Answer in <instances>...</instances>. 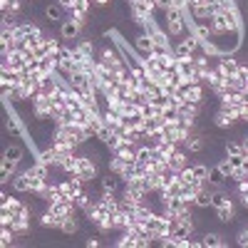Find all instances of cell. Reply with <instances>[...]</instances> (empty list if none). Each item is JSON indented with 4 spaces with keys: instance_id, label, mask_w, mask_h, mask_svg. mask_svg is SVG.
I'll list each match as a JSON object with an SVG mask.
<instances>
[{
    "instance_id": "6da1fadb",
    "label": "cell",
    "mask_w": 248,
    "mask_h": 248,
    "mask_svg": "<svg viewBox=\"0 0 248 248\" xmlns=\"http://www.w3.org/2000/svg\"><path fill=\"white\" fill-rule=\"evenodd\" d=\"M154 10H156L154 0H129V13H132V17L137 20L139 25H147L152 20Z\"/></svg>"
},
{
    "instance_id": "7a4b0ae2",
    "label": "cell",
    "mask_w": 248,
    "mask_h": 248,
    "mask_svg": "<svg viewBox=\"0 0 248 248\" xmlns=\"http://www.w3.org/2000/svg\"><path fill=\"white\" fill-rule=\"evenodd\" d=\"M75 176H79L85 184H90L92 179H97V167H94V161H92L87 154L77 156V174H75Z\"/></svg>"
},
{
    "instance_id": "3957f363",
    "label": "cell",
    "mask_w": 248,
    "mask_h": 248,
    "mask_svg": "<svg viewBox=\"0 0 248 248\" xmlns=\"http://www.w3.org/2000/svg\"><path fill=\"white\" fill-rule=\"evenodd\" d=\"M199 45H201V43H199V37L191 32V35H186L181 43L174 47V55H176V57H191V55L199 50Z\"/></svg>"
},
{
    "instance_id": "277c9868",
    "label": "cell",
    "mask_w": 248,
    "mask_h": 248,
    "mask_svg": "<svg viewBox=\"0 0 248 248\" xmlns=\"http://www.w3.org/2000/svg\"><path fill=\"white\" fill-rule=\"evenodd\" d=\"M82 32V23L75 17H67L65 23H60V37L62 40H77Z\"/></svg>"
},
{
    "instance_id": "5b68a950",
    "label": "cell",
    "mask_w": 248,
    "mask_h": 248,
    "mask_svg": "<svg viewBox=\"0 0 248 248\" xmlns=\"http://www.w3.org/2000/svg\"><path fill=\"white\" fill-rule=\"evenodd\" d=\"M226 32H231V30H229V20H226L223 10H218V13L211 15V35H214V37H221V35H226Z\"/></svg>"
},
{
    "instance_id": "8992f818",
    "label": "cell",
    "mask_w": 248,
    "mask_h": 248,
    "mask_svg": "<svg viewBox=\"0 0 248 248\" xmlns=\"http://www.w3.org/2000/svg\"><path fill=\"white\" fill-rule=\"evenodd\" d=\"M216 67H218V70H221V72H223L226 77H231V75H236V72H238L241 62H238V60H236L233 55H221V57H218V65H216Z\"/></svg>"
},
{
    "instance_id": "52a82bcc",
    "label": "cell",
    "mask_w": 248,
    "mask_h": 248,
    "mask_svg": "<svg viewBox=\"0 0 248 248\" xmlns=\"http://www.w3.org/2000/svg\"><path fill=\"white\" fill-rule=\"evenodd\" d=\"M134 50H137L141 57L152 55V50H154V40H152V35H149V32L137 35V40H134Z\"/></svg>"
},
{
    "instance_id": "ba28073f",
    "label": "cell",
    "mask_w": 248,
    "mask_h": 248,
    "mask_svg": "<svg viewBox=\"0 0 248 248\" xmlns=\"http://www.w3.org/2000/svg\"><path fill=\"white\" fill-rule=\"evenodd\" d=\"M67 15V10L62 8L60 3H50L47 8H45V17H47V23H65V17Z\"/></svg>"
},
{
    "instance_id": "9c48e42d",
    "label": "cell",
    "mask_w": 248,
    "mask_h": 248,
    "mask_svg": "<svg viewBox=\"0 0 248 248\" xmlns=\"http://www.w3.org/2000/svg\"><path fill=\"white\" fill-rule=\"evenodd\" d=\"M176 72H179L181 77H191V75L196 72V60H194V55H191V57H179Z\"/></svg>"
},
{
    "instance_id": "30bf717a",
    "label": "cell",
    "mask_w": 248,
    "mask_h": 248,
    "mask_svg": "<svg viewBox=\"0 0 248 248\" xmlns=\"http://www.w3.org/2000/svg\"><path fill=\"white\" fill-rule=\"evenodd\" d=\"M226 184V174L221 171V167L216 164V167L209 169V176H206V186H214V189H221V186Z\"/></svg>"
},
{
    "instance_id": "8fae6325",
    "label": "cell",
    "mask_w": 248,
    "mask_h": 248,
    "mask_svg": "<svg viewBox=\"0 0 248 248\" xmlns=\"http://www.w3.org/2000/svg\"><path fill=\"white\" fill-rule=\"evenodd\" d=\"M15 169H17V161H10V159H3V161H0V184L13 181Z\"/></svg>"
},
{
    "instance_id": "7c38bea8",
    "label": "cell",
    "mask_w": 248,
    "mask_h": 248,
    "mask_svg": "<svg viewBox=\"0 0 248 248\" xmlns=\"http://www.w3.org/2000/svg\"><path fill=\"white\" fill-rule=\"evenodd\" d=\"M0 206H3V203H0ZM5 206H10L13 216H30V214H32V209H30V206H28V203H23L20 199H15V196H10Z\"/></svg>"
},
{
    "instance_id": "4fadbf2b",
    "label": "cell",
    "mask_w": 248,
    "mask_h": 248,
    "mask_svg": "<svg viewBox=\"0 0 248 248\" xmlns=\"http://www.w3.org/2000/svg\"><path fill=\"white\" fill-rule=\"evenodd\" d=\"M37 161H40V164H45V167H50V169L60 167V159H57V154H55L52 147H45L43 152H40V154H37Z\"/></svg>"
},
{
    "instance_id": "5bb4252c",
    "label": "cell",
    "mask_w": 248,
    "mask_h": 248,
    "mask_svg": "<svg viewBox=\"0 0 248 248\" xmlns=\"http://www.w3.org/2000/svg\"><path fill=\"white\" fill-rule=\"evenodd\" d=\"M13 189L17 194H28L30 191V176H28V171H20V174L13 176Z\"/></svg>"
},
{
    "instance_id": "9a60e30c",
    "label": "cell",
    "mask_w": 248,
    "mask_h": 248,
    "mask_svg": "<svg viewBox=\"0 0 248 248\" xmlns=\"http://www.w3.org/2000/svg\"><path fill=\"white\" fill-rule=\"evenodd\" d=\"M164 30L169 32V37H181V35H186V17H181V20H169Z\"/></svg>"
},
{
    "instance_id": "2e32d148",
    "label": "cell",
    "mask_w": 248,
    "mask_h": 248,
    "mask_svg": "<svg viewBox=\"0 0 248 248\" xmlns=\"http://www.w3.org/2000/svg\"><path fill=\"white\" fill-rule=\"evenodd\" d=\"M201 246H203V248H223V246H226V241H223V236H221V233L209 231V233H203Z\"/></svg>"
},
{
    "instance_id": "e0dca14e",
    "label": "cell",
    "mask_w": 248,
    "mask_h": 248,
    "mask_svg": "<svg viewBox=\"0 0 248 248\" xmlns=\"http://www.w3.org/2000/svg\"><path fill=\"white\" fill-rule=\"evenodd\" d=\"M167 164H169L174 171H181L184 167H189V164H186V154H184L181 149H176L174 154H169V156H167Z\"/></svg>"
},
{
    "instance_id": "ac0fdd59",
    "label": "cell",
    "mask_w": 248,
    "mask_h": 248,
    "mask_svg": "<svg viewBox=\"0 0 248 248\" xmlns=\"http://www.w3.org/2000/svg\"><path fill=\"white\" fill-rule=\"evenodd\" d=\"M216 218H218L221 223H231V221L236 218V209H233V203H226V206H221V209H216Z\"/></svg>"
},
{
    "instance_id": "d6986e66",
    "label": "cell",
    "mask_w": 248,
    "mask_h": 248,
    "mask_svg": "<svg viewBox=\"0 0 248 248\" xmlns=\"http://www.w3.org/2000/svg\"><path fill=\"white\" fill-rule=\"evenodd\" d=\"M117 179H119V176H117L114 171H109L105 179H102V184H99V186H102V191H112V194H117V189H119V181H117Z\"/></svg>"
},
{
    "instance_id": "ffe728a7",
    "label": "cell",
    "mask_w": 248,
    "mask_h": 248,
    "mask_svg": "<svg viewBox=\"0 0 248 248\" xmlns=\"http://www.w3.org/2000/svg\"><path fill=\"white\" fill-rule=\"evenodd\" d=\"M3 159H10V161L20 164V159H23V147H20V144H8L5 152H3Z\"/></svg>"
},
{
    "instance_id": "44dd1931",
    "label": "cell",
    "mask_w": 248,
    "mask_h": 248,
    "mask_svg": "<svg viewBox=\"0 0 248 248\" xmlns=\"http://www.w3.org/2000/svg\"><path fill=\"white\" fill-rule=\"evenodd\" d=\"M60 229H62V233H67V236L77 233V231H79V223H77L75 214H72V216H67V218H62V223H60Z\"/></svg>"
},
{
    "instance_id": "7402d4cb",
    "label": "cell",
    "mask_w": 248,
    "mask_h": 248,
    "mask_svg": "<svg viewBox=\"0 0 248 248\" xmlns=\"http://www.w3.org/2000/svg\"><path fill=\"white\" fill-rule=\"evenodd\" d=\"M214 124H216V127H218V129H226V127H229V129H231V127H233V124H236V119H233L231 114H226V112H221V109H218V114L214 117Z\"/></svg>"
},
{
    "instance_id": "603a6c76",
    "label": "cell",
    "mask_w": 248,
    "mask_h": 248,
    "mask_svg": "<svg viewBox=\"0 0 248 248\" xmlns=\"http://www.w3.org/2000/svg\"><path fill=\"white\" fill-rule=\"evenodd\" d=\"M226 203H233V201H231V196H229V194H223V191H218V189H214L211 206H214V209H221V206H226Z\"/></svg>"
},
{
    "instance_id": "cb8c5ba5",
    "label": "cell",
    "mask_w": 248,
    "mask_h": 248,
    "mask_svg": "<svg viewBox=\"0 0 248 248\" xmlns=\"http://www.w3.org/2000/svg\"><path fill=\"white\" fill-rule=\"evenodd\" d=\"M60 169H62V171H65L67 176H75V174H77V154H72V156H67L65 161H62V164H60Z\"/></svg>"
},
{
    "instance_id": "d4e9b609",
    "label": "cell",
    "mask_w": 248,
    "mask_h": 248,
    "mask_svg": "<svg viewBox=\"0 0 248 248\" xmlns=\"http://www.w3.org/2000/svg\"><path fill=\"white\" fill-rule=\"evenodd\" d=\"M5 132H8V134H13V137H20V134H23V127H20V122H17L13 114L5 119Z\"/></svg>"
},
{
    "instance_id": "484cf974",
    "label": "cell",
    "mask_w": 248,
    "mask_h": 248,
    "mask_svg": "<svg viewBox=\"0 0 248 248\" xmlns=\"http://www.w3.org/2000/svg\"><path fill=\"white\" fill-rule=\"evenodd\" d=\"M152 214H154V209H152V206H147V203L141 201V203L137 206V209H134V214H132V216H134V218H139V221H147V218H149Z\"/></svg>"
},
{
    "instance_id": "4316f807",
    "label": "cell",
    "mask_w": 248,
    "mask_h": 248,
    "mask_svg": "<svg viewBox=\"0 0 248 248\" xmlns=\"http://www.w3.org/2000/svg\"><path fill=\"white\" fill-rule=\"evenodd\" d=\"M119 248H137V233H129V231H124L122 238L117 241Z\"/></svg>"
},
{
    "instance_id": "83f0119b",
    "label": "cell",
    "mask_w": 248,
    "mask_h": 248,
    "mask_svg": "<svg viewBox=\"0 0 248 248\" xmlns=\"http://www.w3.org/2000/svg\"><path fill=\"white\" fill-rule=\"evenodd\" d=\"M141 117H144V119L161 117V107H156V105H152V102H147V105H141Z\"/></svg>"
},
{
    "instance_id": "f1b7e54d",
    "label": "cell",
    "mask_w": 248,
    "mask_h": 248,
    "mask_svg": "<svg viewBox=\"0 0 248 248\" xmlns=\"http://www.w3.org/2000/svg\"><path fill=\"white\" fill-rule=\"evenodd\" d=\"M167 137H169V134H167V129H164V127H161V129H154V132L149 134V141H147V144H149V147H159V144L167 139Z\"/></svg>"
},
{
    "instance_id": "f546056e",
    "label": "cell",
    "mask_w": 248,
    "mask_h": 248,
    "mask_svg": "<svg viewBox=\"0 0 248 248\" xmlns=\"http://www.w3.org/2000/svg\"><path fill=\"white\" fill-rule=\"evenodd\" d=\"M186 149H189V152H203V137H189V139H186Z\"/></svg>"
},
{
    "instance_id": "4dcf8cb0",
    "label": "cell",
    "mask_w": 248,
    "mask_h": 248,
    "mask_svg": "<svg viewBox=\"0 0 248 248\" xmlns=\"http://www.w3.org/2000/svg\"><path fill=\"white\" fill-rule=\"evenodd\" d=\"M186 99H189V102H196V105H201V102H203V87H201V85H194V87L189 90V94H186Z\"/></svg>"
},
{
    "instance_id": "1f68e13d",
    "label": "cell",
    "mask_w": 248,
    "mask_h": 248,
    "mask_svg": "<svg viewBox=\"0 0 248 248\" xmlns=\"http://www.w3.org/2000/svg\"><path fill=\"white\" fill-rule=\"evenodd\" d=\"M236 154H243L246 156L243 141H229V144H226V156H236Z\"/></svg>"
},
{
    "instance_id": "d6a6232c",
    "label": "cell",
    "mask_w": 248,
    "mask_h": 248,
    "mask_svg": "<svg viewBox=\"0 0 248 248\" xmlns=\"http://www.w3.org/2000/svg\"><path fill=\"white\" fill-rule=\"evenodd\" d=\"M196 176H194V169L191 167H184L181 171H176V181H181V184H191Z\"/></svg>"
},
{
    "instance_id": "836d02e7",
    "label": "cell",
    "mask_w": 248,
    "mask_h": 248,
    "mask_svg": "<svg viewBox=\"0 0 248 248\" xmlns=\"http://www.w3.org/2000/svg\"><path fill=\"white\" fill-rule=\"evenodd\" d=\"M137 161H141V164H149L152 161V147H149V144H144V147L137 149Z\"/></svg>"
},
{
    "instance_id": "e575fe53",
    "label": "cell",
    "mask_w": 248,
    "mask_h": 248,
    "mask_svg": "<svg viewBox=\"0 0 248 248\" xmlns=\"http://www.w3.org/2000/svg\"><path fill=\"white\" fill-rule=\"evenodd\" d=\"M77 50L85 55V57H92V52H94V45H92V40H79L77 43Z\"/></svg>"
},
{
    "instance_id": "d590c367",
    "label": "cell",
    "mask_w": 248,
    "mask_h": 248,
    "mask_svg": "<svg viewBox=\"0 0 248 248\" xmlns=\"http://www.w3.org/2000/svg\"><path fill=\"white\" fill-rule=\"evenodd\" d=\"M194 176L199 179V181H206V176H209V167H206V164H194Z\"/></svg>"
},
{
    "instance_id": "8d00e7d4",
    "label": "cell",
    "mask_w": 248,
    "mask_h": 248,
    "mask_svg": "<svg viewBox=\"0 0 248 248\" xmlns=\"http://www.w3.org/2000/svg\"><path fill=\"white\" fill-rule=\"evenodd\" d=\"M218 167H221V171L226 174V179H231V176H233V167L229 164V159H221V161H218Z\"/></svg>"
},
{
    "instance_id": "74e56055",
    "label": "cell",
    "mask_w": 248,
    "mask_h": 248,
    "mask_svg": "<svg viewBox=\"0 0 248 248\" xmlns=\"http://www.w3.org/2000/svg\"><path fill=\"white\" fill-rule=\"evenodd\" d=\"M216 3H218V8H221V10H238L236 0H216Z\"/></svg>"
},
{
    "instance_id": "f35d334b",
    "label": "cell",
    "mask_w": 248,
    "mask_h": 248,
    "mask_svg": "<svg viewBox=\"0 0 248 248\" xmlns=\"http://www.w3.org/2000/svg\"><path fill=\"white\" fill-rule=\"evenodd\" d=\"M238 194H241V199H243V196H248V176L238 179Z\"/></svg>"
},
{
    "instance_id": "ab89813d",
    "label": "cell",
    "mask_w": 248,
    "mask_h": 248,
    "mask_svg": "<svg viewBox=\"0 0 248 248\" xmlns=\"http://www.w3.org/2000/svg\"><path fill=\"white\" fill-rule=\"evenodd\" d=\"M236 77H238V79H243V82H248V67H246V65H241V67H238V72H236Z\"/></svg>"
},
{
    "instance_id": "60d3db41",
    "label": "cell",
    "mask_w": 248,
    "mask_h": 248,
    "mask_svg": "<svg viewBox=\"0 0 248 248\" xmlns=\"http://www.w3.org/2000/svg\"><path fill=\"white\" fill-rule=\"evenodd\" d=\"M238 246H248V229H243L238 233Z\"/></svg>"
},
{
    "instance_id": "b9f144b4",
    "label": "cell",
    "mask_w": 248,
    "mask_h": 248,
    "mask_svg": "<svg viewBox=\"0 0 248 248\" xmlns=\"http://www.w3.org/2000/svg\"><path fill=\"white\" fill-rule=\"evenodd\" d=\"M156 3V8L159 10H167V8H171V0H154Z\"/></svg>"
},
{
    "instance_id": "7bdbcfd3",
    "label": "cell",
    "mask_w": 248,
    "mask_h": 248,
    "mask_svg": "<svg viewBox=\"0 0 248 248\" xmlns=\"http://www.w3.org/2000/svg\"><path fill=\"white\" fill-rule=\"evenodd\" d=\"M57 3H60L62 8H65V10L70 13V10H72V3H75V0H57Z\"/></svg>"
},
{
    "instance_id": "ee69618b",
    "label": "cell",
    "mask_w": 248,
    "mask_h": 248,
    "mask_svg": "<svg viewBox=\"0 0 248 248\" xmlns=\"http://www.w3.org/2000/svg\"><path fill=\"white\" fill-rule=\"evenodd\" d=\"M87 246H90V248H97L99 241H97V238H87Z\"/></svg>"
},
{
    "instance_id": "f6af8a7d",
    "label": "cell",
    "mask_w": 248,
    "mask_h": 248,
    "mask_svg": "<svg viewBox=\"0 0 248 248\" xmlns=\"http://www.w3.org/2000/svg\"><path fill=\"white\" fill-rule=\"evenodd\" d=\"M246 10H248V3H246Z\"/></svg>"
}]
</instances>
